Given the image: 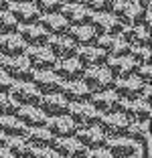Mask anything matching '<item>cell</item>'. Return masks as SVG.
Masks as SVG:
<instances>
[{
	"label": "cell",
	"mask_w": 152,
	"mask_h": 158,
	"mask_svg": "<svg viewBox=\"0 0 152 158\" xmlns=\"http://www.w3.org/2000/svg\"><path fill=\"white\" fill-rule=\"evenodd\" d=\"M112 14L122 27H144L150 31V10H142L134 2H118V4H114Z\"/></svg>",
	"instance_id": "6da1fadb"
},
{
	"label": "cell",
	"mask_w": 152,
	"mask_h": 158,
	"mask_svg": "<svg viewBox=\"0 0 152 158\" xmlns=\"http://www.w3.org/2000/svg\"><path fill=\"white\" fill-rule=\"evenodd\" d=\"M81 83L89 89L91 95L95 93H103V91H112L114 87V77L108 73L106 67H95V69H85L81 77Z\"/></svg>",
	"instance_id": "7a4b0ae2"
},
{
	"label": "cell",
	"mask_w": 152,
	"mask_h": 158,
	"mask_svg": "<svg viewBox=\"0 0 152 158\" xmlns=\"http://www.w3.org/2000/svg\"><path fill=\"white\" fill-rule=\"evenodd\" d=\"M0 69L8 75L12 83H31L35 77V71L31 69L28 61L24 57H14V59H4Z\"/></svg>",
	"instance_id": "3957f363"
},
{
	"label": "cell",
	"mask_w": 152,
	"mask_h": 158,
	"mask_svg": "<svg viewBox=\"0 0 152 158\" xmlns=\"http://www.w3.org/2000/svg\"><path fill=\"white\" fill-rule=\"evenodd\" d=\"M69 120L75 124L77 130H83V128H95L97 122H99V114L91 107V103H73L69 106V112H67Z\"/></svg>",
	"instance_id": "277c9868"
},
{
	"label": "cell",
	"mask_w": 152,
	"mask_h": 158,
	"mask_svg": "<svg viewBox=\"0 0 152 158\" xmlns=\"http://www.w3.org/2000/svg\"><path fill=\"white\" fill-rule=\"evenodd\" d=\"M97 128L108 140L110 138H124L128 134L130 122L122 114H110V116H101L97 122Z\"/></svg>",
	"instance_id": "5b68a950"
},
{
	"label": "cell",
	"mask_w": 152,
	"mask_h": 158,
	"mask_svg": "<svg viewBox=\"0 0 152 158\" xmlns=\"http://www.w3.org/2000/svg\"><path fill=\"white\" fill-rule=\"evenodd\" d=\"M118 114H122L130 124H148L150 122V103L142 102V99L122 102Z\"/></svg>",
	"instance_id": "8992f818"
},
{
	"label": "cell",
	"mask_w": 152,
	"mask_h": 158,
	"mask_svg": "<svg viewBox=\"0 0 152 158\" xmlns=\"http://www.w3.org/2000/svg\"><path fill=\"white\" fill-rule=\"evenodd\" d=\"M89 27L93 28V33L97 37H116L122 33V24L114 19L112 12H103V14H91L89 16Z\"/></svg>",
	"instance_id": "52a82bcc"
},
{
	"label": "cell",
	"mask_w": 152,
	"mask_h": 158,
	"mask_svg": "<svg viewBox=\"0 0 152 158\" xmlns=\"http://www.w3.org/2000/svg\"><path fill=\"white\" fill-rule=\"evenodd\" d=\"M24 59L28 61V65L35 73L41 71H53V67L57 65V59L51 55V51L47 47H37V49H27Z\"/></svg>",
	"instance_id": "ba28073f"
},
{
	"label": "cell",
	"mask_w": 152,
	"mask_h": 158,
	"mask_svg": "<svg viewBox=\"0 0 152 158\" xmlns=\"http://www.w3.org/2000/svg\"><path fill=\"white\" fill-rule=\"evenodd\" d=\"M8 95L20 107H39V102L43 98L41 93L32 87V83H12Z\"/></svg>",
	"instance_id": "9c48e42d"
},
{
	"label": "cell",
	"mask_w": 152,
	"mask_h": 158,
	"mask_svg": "<svg viewBox=\"0 0 152 158\" xmlns=\"http://www.w3.org/2000/svg\"><path fill=\"white\" fill-rule=\"evenodd\" d=\"M32 87L41 93L43 98L45 95H59L61 87H63V81L57 77L53 71H41V73H35L32 77Z\"/></svg>",
	"instance_id": "30bf717a"
},
{
	"label": "cell",
	"mask_w": 152,
	"mask_h": 158,
	"mask_svg": "<svg viewBox=\"0 0 152 158\" xmlns=\"http://www.w3.org/2000/svg\"><path fill=\"white\" fill-rule=\"evenodd\" d=\"M103 67H106L108 73L114 77V81L134 77V71H136V63H134L130 57H108Z\"/></svg>",
	"instance_id": "8fae6325"
},
{
	"label": "cell",
	"mask_w": 152,
	"mask_h": 158,
	"mask_svg": "<svg viewBox=\"0 0 152 158\" xmlns=\"http://www.w3.org/2000/svg\"><path fill=\"white\" fill-rule=\"evenodd\" d=\"M144 87L146 85L140 83L136 77H128V79H120V81H114V87L112 91L122 99V102H132V99H140Z\"/></svg>",
	"instance_id": "7c38bea8"
},
{
	"label": "cell",
	"mask_w": 152,
	"mask_h": 158,
	"mask_svg": "<svg viewBox=\"0 0 152 158\" xmlns=\"http://www.w3.org/2000/svg\"><path fill=\"white\" fill-rule=\"evenodd\" d=\"M75 59L83 69H95V67H103L108 61V55L103 51H99L95 45L91 47H79L75 53Z\"/></svg>",
	"instance_id": "4fadbf2b"
},
{
	"label": "cell",
	"mask_w": 152,
	"mask_h": 158,
	"mask_svg": "<svg viewBox=\"0 0 152 158\" xmlns=\"http://www.w3.org/2000/svg\"><path fill=\"white\" fill-rule=\"evenodd\" d=\"M89 103H91V107L99 114V116H110V114H118L122 99L118 98L114 91H103V93L91 95Z\"/></svg>",
	"instance_id": "5bb4252c"
},
{
	"label": "cell",
	"mask_w": 152,
	"mask_h": 158,
	"mask_svg": "<svg viewBox=\"0 0 152 158\" xmlns=\"http://www.w3.org/2000/svg\"><path fill=\"white\" fill-rule=\"evenodd\" d=\"M47 49L57 61L75 59V53H77V47L69 37H51L49 43H47Z\"/></svg>",
	"instance_id": "9a60e30c"
},
{
	"label": "cell",
	"mask_w": 152,
	"mask_h": 158,
	"mask_svg": "<svg viewBox=\"0 0 152 158\" xmlns=\"http://www.w3.org/2000/svg\"><path fill=\"white\" fill-rule=\"evenodd\" d=\"M16 35L20 37V41L27 45V49H37V47H47L49 43V35L43 31L39 24H28V27H19Z\"/></svg>",
	"instance_id": "2e32d148"
},
{
	"label": "cell",
	"mask_w": 152,
	"mask_h": 158,
	"mask_svg": "<svg viewBox=\"0 0 152 158\" xmlns=\"http://www.w3.org/2000/svg\"><path fill=\"white\" fill-rule=\"evenodd\" d=\"M95 47L99 51H103L108 57H130V51H132V49L122 41L120 35H116V37H97Z\"/></svg>",
	"instance_id": "e0dca14e"
},
{
	"label": "cell",
	"mask_w": 152,
	"mask_h": 158,
	"mask_svg": "<svg viewBox=\"0 0 152 158\" xmlns=\"http://www.w3.org/2000/svg\"><path fill=\"white\" fill-rule=\"evenodd\" d=\"M103 148L110 152L112 158H136L138 156V144H134L132 140L124 138H110Z\"/></svg>",
	"instance_id": "ac0fdd59"
},
{
	"label": "cell",
	"mask_w": 152,
	"mask_h": 158,
	"mask_svg": "<svg viewBox=\"0 0 152 158\" xmlns=\"http://www.w3.org/2000/svg\"><path fill=\"white\" fill-rule=\"evenodd\" d=\"M53 73L63 83H73V81H81L85 69L77 63V59H67V61H57V65L53 67Z\"/></svg>",
	"instance_id": "d6986e66"
},
{
	"label": "cell",
	"mask_w": 152,
	"mask_h": 158,
	"mask_svg": "<svg viewBox=\"0 0 152 158\" xmlns=\"http://www.w3.org/2000/svg\"><path fill=\"white\" fill-rule=\"evenodd\" d=\"M120 37L130 49H138V47L150 49V31L144 27H124Z\"/></svg>",
	"instance_id": "ffe728a7"
},
{
	"label": "cell",
	"mask_w": 152,
	"mask_h": 158,
	"mask_svg": "<svg viewBox=\"0 0 152 158\" xmlns=\"http://www.w3.org/2000/svg\"><path fill=\"white\" fill-rule=\"evenodd\" d=\"M45 128L55 140H59V138H73L75 132H77V128H75V124L69 120V116L49 118L47 124H45Z\"/></svg>",
	"instance_id": "44dd1931"
},
{
	"label": "cell",
	"mask_w": 152,
	"mask_h": 158,
	"mask_svg": "<svg viewBox=\"0 0 152 158\" xmlns=\"http://www.w3.org/2000/svg\"><path fill=\"white\" fill-rule=\"evenodd\" d=\"M59 95L65 99V102L73 106V103H87L91 99V93L81 81H73V83H63Z\"/></svg>",
	"instance_id": "7402d4cb"
},
{
	"label": "cell",
	"mask_w": 152,
	"mask_h": 158,
	"mask_svg": "<svg viewBox=\"0 0 152 158\" xmlns=\"http://www.w3.org/2000/svg\"><path fill=\"white\" fill-rule=\"evenodd\" d=\"M39 110L47 116V120L49 118H61V116H67L69 103L65 102L61 95H45L39 102Z\"/></svg>",
	"instance_id": "603a6c76"
},
{
	"label": "cell",
	"mask_w": 152,
	"mask_h": 158,
	"mask_svg": "<svg viewBox=\"0 0 152 158\" xmlns=\"http://www.w3.org/2000/svg\"><path fill=\"white\" fill-rule=\"evenodd\" d=\"M79 144L83 146L85 150H97V148H103L108 142V138L99 132V128H83V130H77L73 136Z\"/></svg>",
	"instance_id": "cb8c5ba5"
},
{
	"label": "cell",
	"mask_w": 152,
	"mask_h": 158,
	"mask_svg": "<svg viewBox=\"0 0 152 158\" xmlns=\"http://www.w3.org/2000/svg\"><path fill=\"white\" fill-rule=\"evenodd\" d=\"M59 14H61V19L69 24L71 28L89 24V16H91V14L83 8L81 4H63L61 10H59Z\"/></svg>",
	"instance_id": "d4e9b609"
},
{
	"label": "cell",
	"mask_w": 152,
	"mask_h": 158,
	"mask_svg": "<svg viewBox=\"0 0 152 158\" xmlns=\"http://www.w3.org/2000/svg\"><path fill=\"white\" fill-rule=\"evenodd\" d=\"M8 12L12 14V19L16 20L19 27L39 24V20H41V14L37 12V8H35L31 2H24V4H12Z\"/></svg>",
	"instance_id": "484cf974"
},
{
	"label": "cell",
	"mask_w": 152,
	"mask_h": 158,
	"mask_svg": "<svg viewBox=\"0 0 152 158\" xmlns=\"http://www.w3.org/2000/svg\"><path fill=\"white\" fill-rule=\"evenodd\" d=\"M53 150L61 158H85L87 150L83 148L75 138H59L53 142Z\"/></svg>",
	"instance_id": "4316f807"
},
{
	"label": "cell",
	"mask_w": 152,
	"mask_h": 158,
	"mask_svg": "<svg viewBox=\"0 0 152 158\" xmlns=\"http://www.w3.org/2000/svg\"><path fill=\"white\" fill-rule=\"evenodd\" d=\"M27 45L20 41L19 35H2L0 37V55L4 59H14V57H24Z\"/></svg>",
	"instance_id": "83f0119b"
},
{
	"label": "cell",
	"mask_w": 152,
	"mask_h": 158,
	"mask_svg": "<svg viewBox=\"0 0 152 158\" xmlns=\"http://www.w3.org/2000/svg\"><path fill=\"white\" fill-rule=\"evenodd\" d=\"M14 118H16V120H19L27 130L45 128V124H47V116L39 110V107H20Z\"/></svg>",
	"instance_id": "f1b7e54d"
},
{
	"label": "cell",
	"mask_w": 152,
	"mask_h": 158,
	"mask_svg": "<svg viewBox=\"0 0 152 158\" xmlns=\"http://www.w3.org/2000/svg\"><path fill=\"white\" fill-rule=\"evenodd\" d=\"M39 27L45 31L49 37H67L69 35V24L61 19V14H49V16H41Z\"/></svg>",
	"instance_id": "f546056e"
},
{
	"label": "cell",
	"mask_w": 152,
	"mask_h": 158,
	"mask_svg": "<svg viewBox=\"0 0 152 158\" xmlns=\"http://www.w3.org/2000/svg\"><path fill=\"white\" fill-rule=\"evenodd\" d=\"M24 140L32 146L35 150H41V148H53V142L55 138L47 132V128H35V130H27L24 134Z\"/></svg>",
	"instance_id": "4dcf8cb0"
},
{
	"label": "cell",
	"mask_w": 152,
	"mask_h": 158,
	"mask_svg": "<svg viewBox=\"0 0 152 158\" xmlns=\"http://www.w3.org/2000/svg\"><path fill=\"white\" fill-rule=\"evenodd\" d=\"M67 37L71 39V41L75 43V47H91V45H95V39H97V35L93 33V28L89 27V24H85V27H73V28H69V35Z\"/></svg>",
	"instance_id": "1f68e13d"
},
{
	"label": "cell",
	"mask_w": 152,
	"mask_h": 158,
	"mask_svg": "<svg viewBox=\"0 0 152 158\" xmlns=\"http://www.w3.org/2000/svg\"><path fill=\"white\" fill-rule=\"evenodd\" d=\"M0 134H4L8 140L10 138H24L27 128L16 118H0Z\"/></svg>",
	"instance_id": "d6a6232c"
},
{
	"label": "cell",
	"mask_w": 152,
	"mask_h": 158,
	"mask_svg": "<svg viewBox=\"0 0 152 158\" xmlns=\"http://www.w3.org/2000/svg\"><path fill=\"white\" fill-rule=\"evenodd\" d=\"M6 150L10 152L12 158H31L32 154V146L24 138H10L6 144Z\"/></svg>",
	"instance_id": "836d02e7"
},
{
	"label": "cell",
	"mask_w": 152,
	"mask_h": 158,
	"mask_svg": "<svg viewBox=\"0 0 152 158\" xmlns=\"http://www.w3.org/2000/svg\"><path fill=\"white\" fill-rule=\"evenodd\" d=\"M126 138L132 140L134 144H138V146H140L142 142L150 140V128H148V124H130Z\"/></svg>",
	"instance_id": "e575fe53"
},
{
	"label": "cell",
	"mask_w": 152,
	"mask_h": 158,
	"mask_svg": "<svg viewBox=\"0 0 152 158\" xmlns=\"http://www.w3.org/2000/svg\"><path fill=\"white\" fill-rule=\"evenodd\" d=\"M31 4L37 8V12L41 16H49V14H59L61 10V2L59 0H31Z\"/></svg>",
	"instance_id": "d590c367"
},
{
	"label": "cell",
	"mask_w": 152,
	"mask_h": 158,
	"mask_svg": "<svg viewBox=\"0 0 152 158\" xmlns=\"http://www.w3.org/2000/svg\"><path fill=\"white\" fill-rule=\"evenodd\" d=\"M81 6L89 14H103V12H112L114 2L112 0H83Z\"/></svg>",
	"instance_id": "8d00e7d4"
},
{
	"label": "cell",
	"mask_w": 152,
	"mask_h": 158,
	"mask_svg": "<svg viewBox=\"0 0 152 158\" xmlns=\"http://www.w3.org/2000/svg\"><path fill=\"white\" fill-rule=\"evenodd\" d=\"M19 110H20V106L10 98L8 93L0 95V118H14Z\"/></svg>",
	"instance_id": "74e56055"
},
{
	"label": "cell",
	"mask_w": 152,
	"mask_h": 158,
	"mask_svg": "<svg viewBox=\"0 0 152 158\" xmlns=\"http://www.w3.org/2000/svg\"><path fill=\"white\" fill-rule=\"evenodd\" d=\"M19 31V24L12 19L10 12H0V37L2 35H16Z\"/></svg>",
	"instance_id": "f35d334b"
},
{
	"label": "cell",
	"mask_w": 152,
	"mask_h": 158,
	"mask_svg": "<svg viewBox=\"0 0 152 158\" xmlns=\"http://www.w3.org/2000/svg\"><path fill=\"white\" fill-rule=\"evenodd\" d=\"M130 59H132L136 65L150 67V49H144V47L132 49V51H130Z\"/></svg>",
	"instance_id": "ab89813d"
},
{
	"label": "cell",
	"mask_w": 152,
	"mask_h": 158,
	"mask_svg": "<svg viewBox=\"0 0 152 158\" xmlns=\"http://www.w3.org/2000/svg\"><path fill=\"white\" fill-rule=\"evenodd\" d=\"M134 77L138 79L140 83H144V85H150V77H152V71H150V67L136 65V71H134Z\"/></svg>",
	"instance_id": "60d3db41"
},
{
	"label": "cell",
	"mask_w": 152,
	"mask_h": 158,
	"mask_svg": "<svg viewBox=\"0 0 152 158\" xmlns=\"http://www.w3.org/2000/svg\"><path fill=\"white\" fill-rule=\"evenodd\" d=\"M31 158H61V156L53 148H41V150H35V148H32Z\"/></svg>",
	"instance_id": "b9f144b4"
},
{
	"label": "cell",
	"mask_w": 152,
	"mask_h": 158,
	"mask_svg": "<svg viewBox=\"0 0 152 158\" xmlns=\"http://www.w3.org/2000/svg\"><path fill=\"white\" fill-rule=\"evenodd\" d=\"M10 87H12V81L8 79V75L0 69V95L2 93H10Z\"/></svg>",
	"instance_id": "7bdbcfd3"
},
{
	"label": "cell",
	"mask_w": 152,
	"mask_h": 158,
	"mask_svg": "<svg viewBox=\"0 0 152 158\" xmlns=\"http://www.w3.org/2000/svg\"><path fill=\"white\" fill-rule=\"evenodd\" d=\"M85 158H112V156L106 148H97V150H87Z\"/></svg>",
	"instance_id": "ee69618b"
},
{
	"label": "cell",
	"mask_w": 152,
	"mask_h": 158,
	"mask_svg": "<svg viewBox=\"0 0 152 158\" xmlns=\"http://www.w3.org/2000/svg\"><path fill=\"white\" fill-rule=\"evenodd\" d=\"M134 4H138L142 10H150V0H134Z\"/></svg>",
	"instance_id": "f6af8a7d"
},
{
	"label": "cell",
	"mask_w": 152,
	"mask_h": 158,
	"mask_svg": "<svg viewBox=\"0 0 152 158\" xmlns=\"http://www.w3.org/2000/svg\"><path fill=\"white\" fill-rule=\"evenodd\" d=\"M10 6H12V4H10L8 0H0V12H8Z\"/></svg>",
	"instance_id": "bcb514c9"
},
{
	"label": "cell",
	"mask_w": 152,
	"mask_h": 158,
	"mask_svg": "<svg viewBox=\"0 0 152 158\" xmlns=\"http://www.w3.org/2000/svg\"><path fill=\"white\" fill-rule=\"evenodd\" d=\"M6 144H8V138L4 134H0V148H6Z\"/></svg>",
	"instance_id": "7dc6e473"
},
{
	"label": "cell",
	"mask_w": 152,
	"mask_h": 158,
	"mask_svg": "<svg viewBox=\"0 0 152 158\" xmlns=\"http://www.w3.org/2000/svg\"><path fill=\"white\" fill-rule=\"evenodd\" d=\"M61 4H81L83 0H59Z\"/></svg>",
	"instance_id": "c3c4849f"
},
{
	"label": "cell",
	"mask_w": 152,
	"mask_h": 158,
	"mask_svg": "<svg viewBox=\"0 0 152 158\" xmlns=\"http://www.w3.org/2000/svg\"><path fill=\"white\" fill-rule=\"evenodd\" d=\"M0 158H12V156H10V152L6 148H0Z\"/></svg>",
	"instance_id": "681fc988"
},
{
	"label": "cell",
	"mask_w": 152,
	"mask_h": 158,
	"mask_svg": "<svg viewBox=\"0 0 152 158\" xmlns=\"http://www.w3.org/2000/svg\"><path fill=\"white\" fill-rule=\"evenodd\" d=\"M10 4H24V2H31V0H8Z\"/></svg>",
	"instance_id": "f907efd6"
},
{
	"label": "cell",
	"mask_w": 152,
	"mask_h": 158,
	"mask_svg": "<svg viewBox=\"0 0 152 158\" xmlns=\"http://www.w3.org/2000/svg\"><path fill=\"white\" fill-rule=\"evenodd\" d=\"M114 4H118V2H134V0H112Z\"/></svg>",
	"instance_id": "816d5d0a"
},
{
	"label": "cell",
	"mask_w": 152,
	"mask_h": 158,
	"mask_svg": "<svg viewBox=\"0 0 152 158\" xmlns=\"http://www.w3.org/2000/svg\"><path fill=\"white\" fill-rule=\"evenodd\" d=\"M2 61H4V57H2V55H0V67H2Z\"/></svg>",
	"instance_id": "f5cc1de1"
},
{
	"label": "cell",
	"mask_w": 152,
	"mask_h": 158,
	"mask_svg": "<svg viewBox=\"0 0 152 158\" xmlns=\"http://www.w3.org/2000/svg\"><path fill=\"white\" fill-rule=\"evenodd\" d=\"M136 158H138V156H136Z\"/></svg>",
	"instance_id": "db71d44e"
}]
</instances>
